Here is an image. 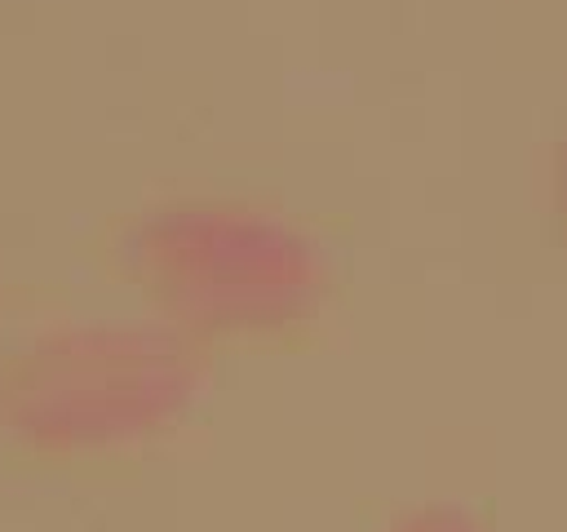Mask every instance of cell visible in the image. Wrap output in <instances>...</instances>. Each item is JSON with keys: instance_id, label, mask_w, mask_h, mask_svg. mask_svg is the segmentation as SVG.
<instances>
[{"instance_id": "7a4b0ae2", "label": "cell", "mask_w": 567, "mask_h": 532, "mask_svg": "<svg viewBox=\"0 0 567 532\" xmlns=\"http://www.w3.org/2000/svg\"><path fill=\"white\" fill-rule=\"evenodd\" d=\"M124 275L195 341L301 328L328 293V257L292 217L230 195L151 204L120 239Z\"/></svg>"}, {"instance_id": "6da1fadb", "label": "cell", "mask_w": 567, "mask_h": 532, "mask_svg": "<svg viewBox=\"0 0 567 532\" xmlns=\"http://www.w3.org/2000/svg\"><path fill=\"white\" fill-rule=\"evenodd\" d=\"M199 341L151 319H66L0 350V434L35 457H93L164 434L204 386Z\"/></svg>"}, {"instance_id": "3957f363", "label": "cell", "mask_w": 567, "mask_h": 532, "mask_svg": "<svg viewBox=\"0 0 567 532\" xmlns=\"http://www.w3.org/2000/svg\"><path fill=\"white\" fill-rule=\"evenodd\" d=\"M554 195H558V217H563V231H567V133H563L558 164H554Z\"/></svg>"}]
</instances>
